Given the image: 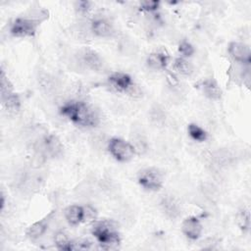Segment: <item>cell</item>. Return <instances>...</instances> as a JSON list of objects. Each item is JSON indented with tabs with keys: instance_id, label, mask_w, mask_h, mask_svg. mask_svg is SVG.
Segmentation results:
<instances>
[{
	"instance_id": "obj_1",
	"label": "cell",
	"mask_w": 251,
	"mask_h": 251,
	"mask_svg": "<svg viewBox=\"0 0 251 251\" xmlns=\"http://www.w3.org/2000/svg\"><path fill=\"white\" fill-rule=\"evenodd\" d=\"M60 113L81 127H94L100 123L99 112L83 101H69L63 104Z\"/></svg>"
},
{
	"instance_id": "obj_2",
	"label": "cell",
	"mask_w": 251,
	"mask_h": 251,
	"mask_svg": "<svg viewBox=\"0 0 251 251\" xmlns=\"http://www.w3.org/2000/svg\"><path fill=\"white\" fill-rule=\"evenodd\" d=\"M91 233L98 240L102 249H115L121 241L118 223L114 220L94 221Z\"/></svg>"
},
{
	"instance_id": "obj_3",
	"label": "cell",
	"mask_w": 251,
	"mask_h": 251,
	"mask_svg": "<svg viewBox=\"0 0 251 251\" xmlns=\"http://www.w3.org/2000/svg\"><path fill=\"white\" fill-rule=\"evenodd\" d=\"M75 66L81 69H87L93 72H103L105 70V62L101 56L92 49H81L75 59Z\"/></svg>"
},
{
	"instance_id": "obj_4",
	"label": "cell",
	"mask_w": 251,
	"mask_h": 251,
	"mask_svg": "<svg viewBox=\"0 0 251 251\" xmlns=\"http://www.w3.org/2000/svg\"><path fill=\"white\" fill-rule=\"evenodd\" d=\"M40 23V21L29 16L17 18L10 25V33L15 37L33 36Z\"/></svg>"
},
{
	"instance_id": "obj_5",
	"label": "cell",
	"mask_w": 251,
	"mask_h": 251,
	"mask_svg": "<svg viewBox=\"0 0 251 251\" xmlns=\"http://www.w3.org/2000/svg\"><path fill=\"white\" fill-rule=\"evenodd\" d=\"M107 149L110 154L120 162H128L136 154L131 143L118 137L109 139Z\"/></svg>"
},
{
	"instance_id": "obj_6",
	"label": "cell",
	"mask_w": 251,
	"mask_h": 251,
	"mask_svg": "<svg viewBox=\"0 0 251 251\" xmlns=\"http://www.w3.org/2000/svg\"><path fill=\"white\" fill-rule=\"evenodd\" d=\"M137 181L144 189L157 191L163 185V174L156 168H145L138 172Z\"/></svg>"
},
{
	"instance_id": "obj_7",
	"label": "cell",
	"mask_w": 251,
	"mask_h": 251,
	"mask_svg": "<svg viewBox=\"0 0 251 251\" xmlns=\"http://www.w3.org/2000/svg\"><path fill=\"white\" fill-rule=\"evenodd\" d=\"M35 149L41 150L47 158H57L63 154L64 146L58 136L54 134L45 135L42 139L35 142Z\"/></svg>"
},
{
	"instance_id": "obj_8",
	"label": "cell",
	"mask_w": 251,
	"mask_h": 251,
	"mask_svg": "<svg viewBox=\"0 0 251 251\" xmlns=\"http://www.w3.org/2000/svg\"><path fill=\"white\" fill-rule=\"evenodd\" d=\"M234 153L227 148H219L210 155V164L214 169L225 170L229 168L235 162Z\"/></svg>"
},
{
	"instance_id": "obj_9",
	"label": "cell",
	"mask_w": 251,
	"mask_h": 251,
	"mask_svg": "<svg viewBox=\"0 0 251 251\" xmlns=\"http://www.w3.org/2000/svg\"><path fill=\"white\" fill-rule=\"evenodd\" d=\"M228 53L234 61L244 65L250 64L251 51L247 44L242 42H231L228 45Z\"/></svg>"
},
{
	"instance_id": "obj_10",
	"label": "cell",
	"mask_w": 251,
	"mask_h": 251,
	"mask_svg": "<svg viewBox=\"0 0 251 251\" xmlns=\"http://www.w3.org/2000/svg\"><path fill=\"white\" fill-rule=\"evenodd\" d=\"M160 207L162 212L171 220H176L181 215V205L173 195H166L161 199Z\"/></svg>"
},
{
	"instance_id": "obj_11",
	"label": "cell",
	"mask_w": 251,
	"mask_h": 251,
	"mask_svg": "<svg viewBox=\"0 0 251 251\" xmlns=\"http://www.w3.org/2000/svg\"><path fill=\"white\" fill-rule=\"evenodd\" d=\"M109 85L118 92L126 93L127 90L134 84L130 75L125 73H114L108 77Z\"/></svg>"
},
{
	"instance_id": "obj_12",
	"label": "cell",
	"mask_w": 251,
	"mask_h": 251,
	"mask_svg": "<svg viewBox=\"0 0 251 251\" xmlns=\"http://www.w3.org/2000/svg\"><path fill=\"white\" fill-rule=\"evenodd\" d=\"M181 229L183 234L187 238L191 240H196L200 237L202 233V225L197 218L189 217L183 221Z\"/></svg>"
},
{
	"instance_id": "obj_13",
	"label": "cell",
	"mask_w": 251,
	"mask_h": 251,
	"mask_svg": "<svg viewBox=\"0 0 251 251\" xmlns=\"http://www.w3.org/2000/svg\"><path fill=\"white\" fill-rule=\"evenodd\" d=\"M38 83L41 90L47 95H54L60 89L59 80L48 73H41L39 75Z\"/></svg>"
},
{
	"instance_id": "obj_14",
	"label": "cell",
	"mask_w": 251,
	"mask_h": 251,
	"mask_svg": "<svg viewBox=\"0 0 251 251\" xmlns=\"http://www.w3.org/2000/svg\"><path fill=\"white\" fill-rule=\"evenodd\" d=\"M92 34L98 37H111L115 33L113 25L105 19H95L90 24Z\"/></svg>"
},
{
	"instance_id": "obj_15",
	"label": "cell",
	"mask_w": 251,
	"mask_h": 251,
	"mask_svg": "<svg viewBox=\"0 0 251 251\" xmlns=\"http://www.w3.org/2000/svg\"><path fill=\"white\" fill-rule=\"evenodd\" d=\"M64 215L69 225L77 226L78 224L83 222V218H84L83 207L78 205H71L65 209Z\"/></svg>"
},
{
	"instance_id": "obj_16",
	"label": "cell",
	"mask_w": 251,
	"mask_h": 251,
	"mask_svg": "<svg viewBox=\"0 0 251 251\" xmlns=\"http://www.w3.org/2000/svg\"><path fill=\"white\" fill-rule=\"evenodd\" d=\"M50 218H51V215L47 216L45 219H42L32 224L26 230V236L31 240H36L40 238L47 231Z\"/></svg>"
},
{
	"instance_id": "obj_17",
	"label": "cell",
	"mask_w": 251,
	"mask_h": 251,
	"mask_svg": "<svg viewBox=\"0 0 251 251\" xmlns=\"http://www.w3.org/2000/svg\"><path fill=\"white\" fill-rule=\"evenodd\" d=\"M204 95L212 100H218L222 97V89L218 82L213 78H206L201 85Z\"/></svg>"
},
{
	"instance_id": "obj_18",
	"label": "cell",
	"mask_w": 251,
	"mask_h": 251,
	"mask_svg": "<svg viewBox=\"0 0 251 251\" xmlns=\"http://www.w3.org/2000/svg\"><path fill=\"white\" fill-rule=\"evenodd\" d=\"M168 61H169V57L165 53L153 52L148 55L146 59V64L150 69L160 71V70L166 69Z\"/></svg>"
},
{
	"instance_id": "obj_19",
	"label": "cell",
	"mask_w": 251,
	"mask_h": 251,
	"mask_svg": "<svg viewBox=\"0 0 251 251\" xmlns=\"http://www.w3.org/2000/svg\"><path fill=\"white\" fill-rule=\"evenodd\" d=\"M1 103L4 110H6L9 114H17L20 111L21 100L15 92L9 94L5 98H2Z\"/></svg>"
},
{
	"instance_id": "obj_20",
	"label": "cell",
	"mask_w": 251,
	"mask_h": 251,
	"mask_svg": "<svg viewBox=\"0 0 251 251\" xmlns=\"http://www.w3.org/2000/svg\"><path fill=\"white\" fill-rule=\"evenodd\" d=\"M131 145L134 151L138 155L145 154L148 150V142L145 136L139 132H135L131 135Z\"/></svg>"
},
{
	"instance_id": "obj_21",
	"label": "cell",
	"mask_w": 251,
	"mask_h": 251,
	"mask_svg": "<svg viewBox=\"0 0 251 251\" xmlns=\"http://www.w3.org/2000/svg\"><path fill=\"white\" fill-rule=\"evenodd\" d=\"M54 244L61 250H72V240L64 230H57L53 236Z\"/></svg>"
},
{
	"instance_id": "obj_22",
	"label": "cell",
	"mask_w": 251,
	"mask_h": 251,
	"mask_svg": "<svg viewBox=\"0 0 251 251\" xmlns=\"http://www.w3.org/2000/svg\"><path fill=\"white\" fill-rule=\"evenodd\" d=\"M149 118H150V121L152 122V124H154L155 126H163L166 123L167 114L161 106L154 105L150 109Z\"/></svg>"
},
{
	"instance_id": "obj_23",
	"label": "cell",
	"mask_w": 251,
	"mask_h": 251,
	"mask_svg": "<svg viewBox=\"0 0 251 251\" xmlns=\"http://www.w3.org/2000/svg\"><path fill=\"white\" fill-rule=\"evenodd\" d=\"M174 69L182 75L188 76L193 73V66L182 57L176 58L174 62Z\"/></svg>"
},
{
	"instance_id": "obj_24",
	"label": "cell",
	"mask_w": 251,
	"mask_h": 251,
	"mask_svg": "<svg viewBox=\"0 0 251 251\" xmlns=\"http://www.w3.org/2000/svg\"><path fill=\"white\" fill-rule=\"evenodd\" d=\"M187 131L189 136L193 140L198 142H203L208 137V133L206 132V130H204L201 126H199L196 124H189L187 126Z\"/></svg>"
},
{
	"instance_id": "obj_25",
	"label": "cell",
	"mask_w": 251,
	"mask_h": 251,
	"mask_svg": "<svg viewBox=\"0 0 251 251\" xmlns=\"http://www.w3.org/2000/svg\"><path fill=\"white\" fill-rule=\"evenodd\" d=\"M13 85L11 81L8 78V75L5 74V71L3 68L1 69V75H0V97L5 98L9 94L13 93Z\"/></svg>"
},
{
	"instance_id": "obj_26",
	"label": "cell",
	"mask_w": 251,
	"mask_h": 251,
	"mask_svg": "<svg viewBox=\"0 0 251 251\" xmlns=\"http://www.w3.org/2000/svg\"><path fill=\"white\" fill-rule=\"evenodd\" d=\"M237 225L239 227L243 230L246 231L249 229L250 226V214L247 209H241L238 214H237Z\"/></svg>"
},
{
	"instance_id": "obj_27",
	"label": "cell",
	"mask_w": 251,
	"mask_h": 251,
	"mask_svg": "<svg viewBox=\"0 0 251 251\" xmlns=\"http://www.w3.org/2000/svg\"><path fill=\"white\" fill-rule=\"evenodd\" d=\"M178 52L181 54L182 58H187L194 53V48L189 42L181 41L178 45Z\"/></svg>"
},
{
	"instance_id": "obj_28",
	"label": "cell",
	"mask_w": 251,
	"mask_h": 251,
	"mask_svg": "<svg viewBox=\"0 0 251 251\" xmlns=\"http://www.w3.org/2000/svg\"><path fill=\"white\" fill-rule=\"evenodd\" d=\"M90 142L93 144V147L98 148V149H101V148H104L105 146H106V147L108 146L109 140L107 141V140L105 139V137H104L102 134H95V135H93L92 138L90 139Z\"/></svg>"
},
{
	"instance_id": "obj_29",
	"label": "cell",
	"mask_w": 251,
	"mask_h": 251,
	"mask_svg": "<svg viewBox=\"0 0 251 251\" xmlns=\"http://www.w3.org/2000/svg\"><path fill=\"white\" fill-rule=\"evenodd\" d=\"M140 7L147 11V12H153L156 11L159 7V2L158 1H151V0H146V1H141L140 2Z\"/></svg>"
},
{
	"instance_id": "obj_30",
	"label": "cell",
	"mask_w": 251,
	"mask_h": 251,
	"mask_svg": "<svg viewBox=\"0 0 251 251\" xmlns=\"http://www.w3.org/2000/svg\"><path fill=\"white\" fill-rule=\"evenodd\" d=\"M83 212H84L83 222L84 221H95L97 213H96V210L93 207L85 206V207H83Z\"/></svg>"
},
{
	"instance_id": "obj_31",
	"label": "cell",
	"mask_w": 251,
	"mask_h": 251,
	"mask_svg": "<svg viewBox=\"0 0 251 251\" xmlns=\"http://www.w3.org/2000/svg\"><path fill=\"white\" fill-rule=\"evenodd\" d=\"M75 9L80 14H86L90 10V3L87 1H78L75 3Z\"/></svg>"
}]
</instances>
